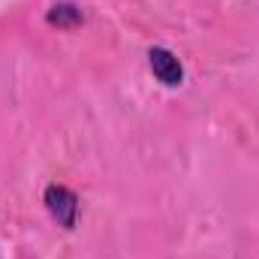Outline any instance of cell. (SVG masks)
I'll use <instances>...</instances> for the list:
<instances>
[{
    "instance_id": "cell-2",
    "label": "cell",
    "mask_w": 259,
    "mask_h": 259,
    "mask_svg": "<svg viewBox=\"0 0 259 259\" xmlns=\"http://www.w3.org/2000/svg\"><path fill=\"white\" fill-rule=\"evenodd\" d=\"M148 66L157 75V81H163L166 88H178L184 81V66L178 61V55L169 52V49H163V46H157V49L148 52Z\"/></svg>"
},
{
    "instance_id": "cell-1",
    "label": "cell",
    "mask_w": 259,
    "mask_h": 259,
    "mask_svg": "<svg viewBox=\"0 0 259 259\" xmlns=\"http://www.w3.org/2000/svg\"><path fill=\"white\" fill-rule=\"evenodd\" d=\"M42 199H46L49 214L58 220V226H64V229H72L75 226V220H78V196L72 193L69 187H64V184H49Z\"/></svg>"
},
{
    "instance_id": "cell-3",
    "label": "cell",
    "mask_w": 259,
    "mask_h": 259,
    "mask_svg": "<svg viewBox=\"0 0 259 259\" xmlns=\"http://www.w3.org/2000/svg\"><path fill=\"white\" fill-rule=\"evenodd\" d=\"M46 18H49V24H58V27H75V24L84 21L81 9H78L75 3H55Z\"/></svg>"
}]
</instances>
